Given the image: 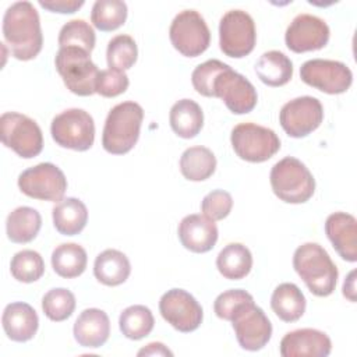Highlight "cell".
<instances>
[{
  "mask_svg": "<svg viewBox=\"0 0 357 357\" xmlns=\"http://www.w3.org/2000/svg\"><path fill=\"white\" fill-rule=\"evenodd\" d=\"M3 36L17 60L35 59L43 45L40 20L29 1L13 3L3 17Z\"/></svg>",
  "mask_w": 357,
  "mask_h": 357,
  "instance_id": "obj_1",
  "label": "cell"
},
{
  "mask_svg": "<svg viewBox=\"0 0 357 357\" xmlns=\"http://www.w3.org/2000/svg\"><path fill=\"white\" fill-rule=\"evenodd\" d=\"M293 268L314 296L326 297L333 293L339 272L326 250L318 243H304L297 247Z\"/></svg>",
  "mask_w": 357,
  "mask_h": 357,
  "instance_id": "obj_2",
  "label": "cell"
},
{
  "mask_svg": "<svg viewBox=\"0 0 357 357\" xmlns=\"http://www.w3.org/2000/svg\"><path fill=\"white\" fill-rule=\"evenodd\" d=\"M144 120V110L137 102H121L107 113L102 145L112 155H124L130 152L139 138V130Z\"/></svg>",
  "mask_w": 357,
  "mask_h": 357,
  "instance_id": "obj_3",
  "label": "cell"
},
{
  "mask_svg": "<svg viewBox=\"0 0 357 357\" xmlns=\"http://www.w3.org/2000/svg\"><path fill=\"white\" fill-rule=\"evenodd\" d=\"M271 187L275 195L287 204H304L315 191V180L308 167L293 156L276 162L271 170Z\"/></svg>",
  "mask_w": 357,
  "mask_h": 357,
  "instance_id": "obj_4",
  "label": "cell"
},
{
  "mask_svg": "<svg viewBox=\"0 0 357 357\" xmlns=\"http://www.w3.org/2000/svg\"><path fill=\"white\" fill-rule=\"evenodd\" d=\"M56 70L67 89L78 96L93 95L99 70L91 53L79 47H60L54 57Z\"/></svg>",
  "mask_w": 357,
  "mask_h": 357,
  "instance_id": "obj_5",
  "label": "cell"
},
{
  "mask_svg": "<svg viewBox=\"0 0 357 357\" xmlns=\"http://www.w3.org/2000/svg\"><path fill=\"white\" fill-rule=\"evenodd\" d=\"M230 141L236 155L251 163L265 162L280 149L276 132L255 123L237 124L231 130Z\"/></svg>",
  "mask_w": 357,
  "mask_h": 357,
  "instance_id": "obj_6",
  "label": "cell"
},
{
  "mask_svg": "<svg viewBox=\"0 0 357 357\" xmlns=\"http://www.w3.org/2000/svg\"><path fill=\"white\" fill-rule=\"evenodd\" d=\"M54 142L73 151H88L95 141V123L84 109L73 107L59 113L50 126Z\"/></svg>",
  "mask_w": 357,
  "mask_h": 357,
  "instance_id": "obj_7",
  "label": "cell"
},
{
  "mask_svg": "<svg viewBox=\"0 0 357 357\" xmlns=\"http://www.w3.org/2000/svg\"><path fill=\"white\" fill-rule=\"evenodd\" d=\"M0 128L3 145L11 148L18 156L31 159L42 152V130L31 117L17 112H6L0 117Z\"/></svg>",
  "mask_w": 357,
  "mask_h": 357,
  "instance_id": "obj_8",
  "label": "cell"
},
{
  "mask_svg": "<svg viewBox=\"0 0 357 357\" xmlns=\"http://www.w3.org/2000/svg\"><path fill=\"white\" fill-rule=\"evenodd\" d=\"M169 36L173 47L185 57L202 54L211 43L209 28L195 10L180 11L170 24Z\"/></svg>",
  "mask_w": 357,
  "mask_h": 357,
  "instance_id": "obj_9",
  "label": "cell"
},
{
  "mask_svg": "<svg viewBox=\"0 0 357 357\" xmlns=\"http://www.w3.org/2000/svg\"><path fill=\"white\" fill-rule=\"evenodd\" d=\"M257 32L252 17L243 10L227 11L219 24L220 50L233 59L248 56L255 46Z\"/></svg>",
  "mask_w": 357,
  "mask_h": 357,
  "instance_id": "obj_10",
  "label": "cell"
},
{
  "mask_svg": "<svg viewBox=\"0 0 357 357\" xmlns=\"http://www.w3.org/2000/svg\"><path fill=\"white\" fill-rule=\"evenodd\" d=\"M18 187L29 198L60 202L67 190L64 173L53 163L43 162L18 176Z\"/></svg>",
  "mask_w": 357,
  "mask_h": 357,
  "instance_id": "obj_11",
  "label": "cell"
},
{
  "mask_svg": "<svg viewBox=\"0 0 357 357\" xmlns=\"http://www.w3.org/2000/svg\"><path fill=\"white\" fill-rule=\"evenodd\" d=\"M300 78L307 85L329 93L337 95L346 92L353 82L351 70L342 61L312 59L300 67Z\"/></svg>",
  "mask_w": 357,
  "mask_h": 357,
  "instance_id": "obj_12",
  "label": "cell"
},
{
  "mask_svg": "<svg viewBox=\"0 0 357 357\" xmlns=\"http://www.w3.org/2000/svg\"><path fill=\"white\" fill-rule=\"evenodd\" d=\"M324 120V107L314 96H298L284 103L279 113V123L293 138H303L315 131Z\"/></svg>",
  "mask_w": 357,
  "mask_h": 357,
  "instance_id": "obj_13",
  "label": "cell"
},
{
  "mask_svg": "<svg viewBox=\"0 0 357 357\" xmlns=\"http://www.w3.org/2000/svg\"><path fill=\"white\" fill-rule=\"evenodd\" d=\"M159 311L167 324L183 333L198 329L204 318L199 303L192 294L183 289L167 290L160 297Z\"/></svg>",
  "mask_w": 357,
  "mask_h": 357,
  "instance_id": "obj_14",
  "label": "cell"
},
{
  "mask_svg": "<svg viewBox=\"0 0 357 357\" xmlns=\"http://www.w3.org/2000/svg\"><path fill=\"white\" fill-rule=\"evenodd\" d=\"M213 96L220 98L226 107L234 114L250 113L258 100L254 85L230 66L216 77Z\"/></svg>",
  "mask_w": 357,
  "mask_h": 357,
  "instance_id": "obj_15",
  "label": "cell"
},
{
  "mask_svg": "<svg viewBox=\"0 0 357 357\" xmlns=\"http://www.w3.org/2000/svg\"><path fill=\"white\" fill-rule=\"evenodd\" d=\"M233 329L238 344L248 351L261 350L272 336V324L254 301L245 304L233 317Z\"/></svg>",
  "mask_w": 357,
  "mask_h": 357,
  "instance_id": "obj_16",
  "label": "cell"
},
{
  "mask_svg": "<svg viewBox=\"0 0 357 357\" xmlns=\"http://www.w3.org/2000/svg\"><path fill=\"white\" fill-rule=\"evenodd\" d=\"M328 24L311 14H298L293 18L284 33L286 46L294 53L319 50L329 40Z\"/></svg>",
  "mask_w": 357,
  "mask_h": 357,
  "instance_id": "obj_17",
  "label": "cell"
},
{
  "mask_svg": "<svg viewBox=\"0 0 357 357\" xmlns=\"http://www.w3.org/2000/svg\"><path fill=\"white\" fill-rule=\"evenodd\" d=\"M331 350L329 336L311 328L291 331L280 340V354L283 357H326Z\"/></svg>",
  "mask_w": 357,
  "mask_h": 357,
  "instance_id": "obj_18",
  "label": "cell"
},
{
  "mask_svg": "<svg viewBox=\"0 0 357 357\" xmlns=\"http://www.w3.org/2000/svg\"><path fill=\"white\" fill-rule=\"evenodd\" d=\"M177 233L183 247L197 254L211 251L215 247L219 236L215 222L198 213L183 218Z\"/></svg>",
  "mask_w": 357,
  "mask_h": 357,
  "instance_id": "obj_19",
  "label": "cell"
},
{
  "mask_svg": "<svg viewBox=\"0 0 357 357\" xmlns=\"http://www.w3.org/2000/svg\"><path fill=\"white\" fill-rule=\"evenodd\" d=\"M325 233L344 261H357V220L353 215L346 212L331 213L325 222Z\"/></svg>",
  "mask_w": 357,
  "mask_h": 357,
  "instance_id": "obj_20",
  "label": "cell"
},
{
  "mask_svg": "<svg viewBox=\"0 0 357 357\" xmlns=\"http://www.w3.org/2000/svg\"><path fill=\"white\" fill-rule=\"evenodd\" d=\"M74 339L82 347L98 349L103 346L110 335L107 314L99 308L84 310L74 322Z\"/></svg>",
  "mask_w": 357,
  "mask_h": 357,
  "instance_id": "obj_21",
  "label": "cell"
},
{
  "mask_svg": "<svg viewBox=\"0 0 357 357\" xmlns=\"http://www.w3.org/2000/svg\"><path fill=\"white\" fill-rule=\"evenodd\" d=\"M1 325L8 339L14 342H28L38 331L39 318L29 304L17 301L6 305L1 315Z\"/></svg>",
  "mask_w": 357,
  "mask_h": 357,
  "instance_id": "obj_22",
  "label": "cell"
},
{
  "mask_svg": "<svg viewBox=\"0 0 357 357\" xmlns=\"http://www.w3.org/2000/svg\"><path fill=\"white\" fill-rule=\"evenodd\" d=\"M130 273L131 264L119 250H105L95 258L93 275L105 286H119L128 279Z\"/></svg>",
  "mask_w": 357,
  "mask_h": 357,
  "instance_id": "obj_23",
  "label": "cell"
},
{
  "mask_svg": "<svg viewBox=\"0 0 357 357\" xmlns=\"http://www.w3.org/2000/svg\"><path fill=\"white\" fill-rule=\"evenodd\" d=\"M52 215L56 230L63 236H75L81 233L88 222V209L85 204L74 197L57 202Z\"/></svg>",
  "mask_w": 357,
  "mask_h": 357,
  "instance_id": "obj_24",
  "label": "cell"
},
{
  "mask_svg": "<svg viewBox=\"0 0 357 357\" xmlns=\"http://www.w3.org/2000/svg\"><path fill=\"white\" fill-rule=\"evenodd\" d=\"M172 130L181 138H194L204 126V113L201 106L192 99L177 100L169 113Z\"/></svg>",
  "mask_w": 357,
  "mask_h": 357,
  "instance_id": "obj_25",
  "label": "cell"
},
{
  "mask_svg": "<svg viewBox=\"0 0 357 357\" xmlns=\"http://www.w3.org/2000/svg\"><path fill=\"white\" fill-rule=\"evenodd\" d=\"M42 226L40 213L31 206H18L7 216L6 231L8 240L17 244L32 241Z\"/></svg>",
  "mask_w": 357,
  "mask_h": 357,
  "instance_id": "obj_26",
  "label": "cell"
},
{
  "mask_svg": "<svg viewBox=\"0 0 357 357\" xmlns=\"http://www.w3.org/2000/svg\"><path fill=\"white\" fill-rule=\"evenodd\" d=\"M305 297L294 283L279 284L271 297V307L278 318L284 322H296L305 311Z\"/></svg>",
  "mask_w": 357,
  "mask_h": 357,
  "instance_id": "obj_27",
  "label": "cell"
},
{
  "mask_svg": "<svg viewBox=\"0 0 357 357\" xmlns=\"http://www.w3.org/2000/svg\"><path fill=\"white\" fill-rule=\"evenodd\" d=\"M255 73L265 85L282 86L293 77V63L284 53L269 50L258 59Z\"/></svg>",
  "mask_w": 357,
  "mask_h": 357,
  "instance_id": "obj_28",
  "label": "cell"
},
{
  "mask_svg": "<svg viewBox=\"0 0 357 357\" xmlns=\"http://www.w3.org/2000/svg\"><path fill=\"white\" fill-rule=\"evenodd\" d=\"M216 268L223 278L240 280L245 278L252 268L251 251L241 243H230L218 254Z\"/></svg>",
  "mask_w": 357,
  "mask_h": 357,
  "instance_id": "obj_29",
  "label": "cell"
},
{
  "mask_svg": "<svg viewBox=\"0 0 357 357\" xmlns=\"http://www.w3.org/2000/svg\"><path fill=\"white\" fill-rule=\"evenodd\" d=\"M216 170V158L209 148H187L180 158V172L190 181H204Z\"/></svg>",
  "mask_w": 357,
  "mask_h": 357,
  "instance_id": "obj_30",
  "label": "cell"
},
{
  "mask_svg": "<svg viewBox=\"0 0 357 357\" xmlns=\"http://www.w3.org/2000/svg\"><path fill=\"white\" fill-rule=\"evenodd\" d=\"M86 251L75 243L60 244L52 252V266L54 272L66 279L82 275L86 268Z\"/></svg>",
  "mask_w": 357,
  "mask_h": 357,
  "instance_id": "obj_31",
  "label": "cell"
},
{
  "mask_svg": "<svg viewBox=\"0 0 357 357\" xmlns=\"http://www.w3.org/2000/svg\"><path fill=\"white\" fill-rule=\"evenodd\" d=\"M155 325L152 311L141 304L127 307L119 318L121 333L131 340H139L148 336Z\"/></svg>",
  "mask_w": 357,
  "mask_h": 357,
  "instance_id": "obj_32",
  "label": "cell"
},
{
  "mask_svg": "<svg viewBox=\"0 0 357 357\" xmlns=\"http://www.w3.org/2000/svg\"><path fill=\"white\" fill-rule=\"evenodd\" d=\"M126 20L127 4L121 0H96L92 6L91 21L99 31H114L120 28Z\"/></svg>",
  "mask_w": 357,
  "mask_h": 357,
  "instance_id": "obj_33",
  "label": "cell"
},
{
  "mask_svg": "<svg viewBox=\"0 0 357 357\" xmlns=\"http://www.w3.org/2000/svg\"><path fill=\"white\" fill-rule=\"evenodd\" d=\"M138 57V47L130 35H117L112 38L106 49L109 68L126 71L134 66Z\"/></svg>",
  "mask_w": 357,
  "mask_h": 357,
  "instance_id": "obj_34",
  "label": "cell"
},
{
  "mask_svg": "<svg viewBox=\"0 0 357 357\" xmlns=\"http://www.w3.org/2000/svg\"><path fill=\"white\" fill-rule=\"evenodd\" d=\"M10 271L15 280L32 283L42 278L45 272V262L39 252L33 250H22L13 257Z\"/></svg>",
  "mask_w": 357,
  "mask_h": 357,
  "instance_id": "obj_35",
  "label": "cell"
},
{
  "mask_svg": "<svg viewBox=\"0 0 357 357\" xmlns=\"http://www.w3.org/2000/svg\"><path fill=\"white\" fill-rule=\"evenodd\" d=\"M96 36L93 28L84 20H71L64 24L59 33L60 47H79L91 53L95 47Z\"/></svg>",
  "mask_w": 357,
  "mask_h": 357,
  "instance_id": "obj_36",
  "label": "cell"
},
{
  "mask_svg": "<svg viewBox=\"0 0 357 357\" xmlns=\"http://www.w3.org/2000/svg\"><path fill=\"white\" fill-rule=\"evenodd\" d=\"M42 310L50 321L61 322L73 315L75 310V297L64 287L52 289L42 298Z\"/></svg>",
  "mask_w": 357,
  "mask_h": 357,
  "instance_id": "obj_37",
  "label": "cell"
},
{
  "mask_svg": "<svg viewBox=\"0 0 357 357\" xmlns=\"http://www.w3.org/2000/svg\"><path fill=\"white\" fill-rule=\"evenodd\" d=\"M229 66L220 60L212 59L206 60L202 64L197 66L191 74V82L194 89L206 98H215L213 96V84L216 77L226 70Z\"/></svg>",
  "mask_w": 357,
  "mask_h": 357,
  "instance_id": "obj_38",
  "label": "cell"
},
{
  "mask_svg": "<svg viewBox=\"0 0 357 357\" xmlns=\"http://www.w3.org/2000/svg\"><path fill=\"white\" fill-rule=\"evenodd\" d=\"M251 301H254V298L245 290L230 289L216 297L213 303V311L220 319L231 321L233 317L240 311V308Z\"/></svg>",
  "mask_w": 357,
  "mask_h": 357,
  "instance_id": "obj_39",
  "label": "cell"
},
{
  "mask_svg": "<svg viewBox=\"0 0 357 357\" xmlns=\"http://www.w3.org/2000/svg\"><path fill=\"white\" fill-rule=\"evenodd\" d=\"M128 77L124 71L116 68L100 70L96 78L95 91L105 98H114L124 93L128 88Z\"/></svg>",
  "mask_w": 357,
  "mask_h": 357,
  "instance_id": "obj_40",
  "label": "cell"
},
{
  "mask_svg": "<svg viewBox=\"0 0 357 357\" xmlns=\"http://www.w3.org/2000/svg\"><path fill=\"white\" fill-rule=\"evenodd\" d=\"M233 198L225 190H213L208 192L201 202V211L204 216L213 222L225 219L230 213Z\"/></svg>",
  "mask_w": 357,
  "mask_h": 357,
  "instance_id": "obj_41",
  "label": "cell"
},
{
  "mask_svg": "<svg viewBox=\"0 0 357 357\" xmlns=\"http://www.w3.org/2000/svg\"><path fill=\"white\" fill-rule=\"evenodd\" d=\"M39 6L52 11V13H60V14H73L78 8L84 6V1H74V0H54V1H39Z\"/></svg>",
  "mask_w": 357,
  "mask_h": 357,
  "instance_id": "obj_42",
  "label": "cell"
},
{
  "mask_svg": "<svg viewBox=\"0 0 357 357\" xmlns=\"http://www.w3.org/2000/svg\"><path fill=\"white\" fill-rule=\"evenodd\" d=\"M138 356H173V353L163 343L153 342L146 344V347L141 349L138 351Z\"/></svg>",
  "mask_w": 357,
  "mask_h": 357,
  "instance_id": "obj_43",
  "label": "cell"
},
{
  "mask_svg": "<svg viewBox=\"0 0 357 357\" xmlns=\"http://www.w3.org/2000/svg\"><path fill=\"white\" fill-rule=\"evenodd\" d=\"M354 271H351L343 283V296L350 301H356V286H354Z\"/></svg>",
  "mask_w": 357,
  "mask_h": 357,
  "instance_id": "obj_44",
  "label": "cell"
}]
</instances>
